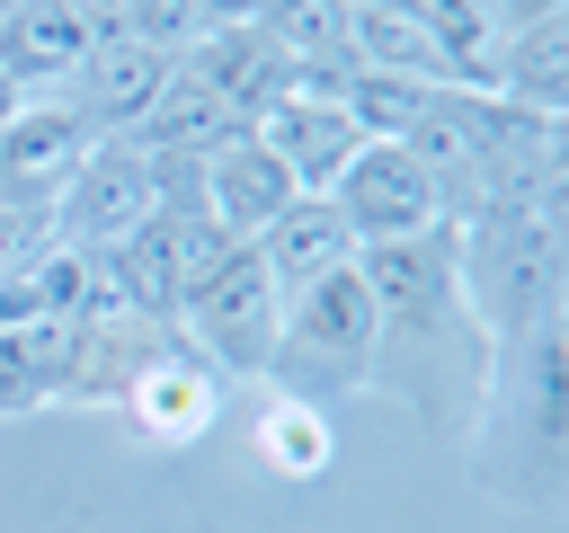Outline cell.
<instances>
[{
	"mask_svg": "<svg viewBox=\"0 0 569 533\" xmlns=\"http://www.w3.org/2000/svg\"><path fill=\"white\" fill-rule=\"evenodd\" d=\"M462 302L489 338H525L560 302V213H471L453 222Z\"/></svg>",
	"mask_w": 569,
	"mask_h": 533,
	"instance_id": "1",
	"label": "cell"
},
{
	"mask_svg": "<svg viewBox=\"0 0 569 533\" xmlns=\"http://www.w3.org/2000/svg\"><path fill=\"white\" fill-rule=\"evenodd\" d=\"M178 320H187V338H196L213 364H231V373H258V364H276L284 293H276L267 258H258L249 240H231V249H222V258H213V266L187 284Z\"/></svg>",
	"mask_w": 569,
	"mask_h": 533,
	"instance_id": "2",
	"label": "cell"
},
{
	"mask_svg": "<svg viewBox=\"0 0 569 533\" xmlns=\"http://www.w3.org/2000/svg\"><path fill=\"white\" fill-rule=\"evenodd\" d=\"M356 275H365V293H373V329H382V338H436V329L462 311L453 222H427V231H400V240L356 249Z\"/></svg>",
	"mask_w": 569,
	"mask_h": 533,
	"instance_id": "3",
	"label": "cell"
},
{
	"mask_svg": "<svg viewBox=\"0 0 569 533\" xmlns=\"http://www.w3.org/2000/svg\"><path fill=\"white\" fill-rule=\"evenodd\" d=\"M160 204H169V169H160L142 142H89L80 169L62 178V195H53V240H71V249H116V240L142 231Z\"/></svg>",
	"mask_w": 569,
	"mask_h": 533,
	"instance_id": "4",
	"label": "cell"
},
{
	"mask_svg": "<svg viewBox=\"0 0 569 533\" xmlns=\"http://www.w3.org/2000/svg\"><path fill=\"white\" fill-rule=\"evenodd\" d=\"M329 204H338V222H347V240H356V249L445 222V195H436V178H427V169H418L400 142H365V151L338 169Z\"/></svg>",
	"mask_w": 569,
	"mask_h": 533,
	"instance_id": "5",
	"label": "cell"
},
{
	"mask_svg": "<svg viewBox=\"0 0 569 533\" xmlns=\"http://www.w3.org/2000/svg\"><path fill=\"white\" fill-rule=\"evenodd\" d=\"M373 346H382V329H373V293H365L356 258L284 293V329H276V355H320L329 373H347V382H356V373L373 364Z\"/></svg>",
	"mask_w": 569,
	"mask_h": 533,
	"instance_id": "6",
	"label": "cell"
},
{
	"mask_svg": "<svg viewBox=\"0 0 569 533\" xmlns=\"http://www.w3.org/2000/svg\"><path fill=\"white\" fill-rule=\"evenodd\" d=\"M169 71H178V53H151V44H133V36H98L89 62L62 80V98H71V115H80L98 142H133L142 115H151V98L169 89Z\"/></svg>",
	"mask_w": 569,
	"mask_h": 533,
	"instance_id": "7",
	"label": "cell"
},
{
	"mask_svg": "<svg viewBox=\"0 0 569 533\" xmlns=\"http://www.w3.org/2000/svg\"><path fill=\"white\" fill-rule=\"evenodd\" d=\"M89 142H98V133L71 115V98H27V107L0 124V204L53 213V195H62V178L80 169Z\"/></svg>",
	"mask_w": 569,
	"mask_h": 533,
	"instance_id": "8",
	"label": "cell"
},
{
	"mask_svg": "<svg viewBox=\"0 0 569 533\" xmlns=\"http://www.w3.org/2000/svg\"><path fill=\"white\" fill-rule=\"evenodd\" d=\"M196 204L213 213L222 240H258L293 204V178L276 169V151L258 133H222L213 151H196Z\"/></svg>",
	"mask_w": 569,
	"mask_h": 533,
	"instance_id": "9",
	"label": "cell"
},
{
	"mask_svg": "<svg viewBox=\"0 0 569 533\" xmlns=\"http://www.w3.org/2000/svg\"><path fill=\"white\" fill-rule=\"evenodd\" d=\"M267 151H276V169L293 178V195H329L338 187V169L365 151V133H356V115H347V98H276L258 124H249Z\"/></svg>",
	"mask_w": 569,
	"mask_h": 533,
	"instance_id": "10",
	"label": "cell"
},
{
	"mask_svg": "<svg viewBox=\"0 0 569 533\" xmlns=\"http://www.w3.org/2000/svg\"><path fill=\"white\" fill-rule=\"evenodd\" d=\"M62 364H71V329L27 284H9L0 293V418L62 400Z\"/></svg>",
	"mask_w": 569,
	"mask_h": 533,
	"instance_id": "11",
	"label": "cell"
},
{
	"mask_svg": "<svg viewBox=\"0 0 569 533\" xmlns=\"http://www.w3.org/2000/svg\"><path fill=\"white\" fill-rule=\"evenodd\" d=\"M98 44V18L71 9V0H27L18 18H0V71L27 89V98H53Z\"/></svg>",
	"mask_w": 569,
	"mask_h": 533,
	"instance_id": "12",
	"label": "cell"
},
{
	"mask_svg": "<svg viewBox=\"0 0 569 533\" xmlns=\"http://www.w3.org/2000/svg\"><path fill=\"white\" fill-rule=\"evenodd\" d=\"M187 62L213 80V98H222V115L249 133L276 98H293V62L267 44V27H231V36H196L187 44Z\"/></svg>",
	"mask_w": 569,
	"mask_h": 533,
	"instance_id": "13",
	"label": "cell"
},
{
	"mask_svg": "<svg viewBox=\"0 0 569 533\" xmlns=\"http://www.w3.org/2000/svg\"><path fill=\"white\" fill-rule=\"evenodd\" d=\"M249 249L267 258L276 293H293V284H311V275H329V266H347V258H356V240H347V222H338V204H329V195H293V204L249 240Z\"/></svg>",
	"mask_w": 569,
	"mask_h": 533,
	"instance_id": "14",
	"label": "cell"
},
{
	"mask_svg": "<svg viewBox=\"0 0 569 533\" xmlns=\"http://www.w3.org/2000/svg\"><path fill=\"white\" fill-rule=\"evenodd\" d=\"M560 89H569V9L560 18H533V27H507L498 71H489V98H516L533 115H560Z\"/></svg>",
	"mask_w": 569,
	"mask_h": 533,
	"instance_id": "15",
	"label": "cell"
},
{
	"mask_svg": "<svg viewBox=\"0 0 569 533\" xmlns=\"http://www.w3.org/2000/svg\"><path fill=\"white\" fill-rule=\"evenodd\" d=\"M418 27H427V44H436V71H445V89H489V71H498V44H507V27H498V9L489 0H418Z\"/></svg>",
	"mask_w": 569,
	"mask_h": 533,
	"instance_id": "16",
	"label": "cell"
},
{
	"mask_svg": "<svg viewBox=\"0 0 569 533\" xmlns=\"http://www.w3.org/2000/svg\"><path fill=\"white\" fill-rule=\"evenodd\" d=\"M347 53H356V71H409V80H436L445 89L418 9H347Z\"/></svg>",
	"mask_w": 569,
	"mask_h": 533,
	"instance_id": "17",
	"label": "cell"
},
{
	"mask_svg": "<svg viewBox=\"0 0 569 533\" xmlns=\"http://www.w3.org/2000/svg\"><path fill=\"white\" fill-rule=\"evenodd\" d=\"M427 98H436V80H409V71H356L347 80V115L365 142H400L427 115Z\"/></svg>",
	"mask_w": 569,
	"mask_h": 533,
	"instance_id": "18",
	"label": "cell"
},
{
	"mask_svg": "<svg viewBox=\"0 0 569 533\" xmlns=\"http://www.w3.org/2000/svg\"><path fill=\"white\" fill-rule=\"evenodd\" d=\"M133 400H142V409H160V426H169V435H178V426H196V418H213V391H204L187 364H160Z\"/></svg>",
	"mask_w": 569,
	"mask_h": 533,
	"instance_id": "19",
	"label": "cell"
},
{
	"mask_svg": "<svg viewBox=\"0 0 569 533\" xmlns=\"http://www.w3.org/2000/svg\"><path fill=\"white\" fill-rule=\"evenodd\" d=\"M44 240H53V213H36V204H0V293L27 284V266L44 258Z\"/></svg>",
	"mask_w": 569,
	"mask_h": 533,
	"instance_id": "20",
	"label": "cell"
},
{
	"mask_svg": "<svg viewBox=\"0 0 569 533\" xmlns=\"http://www.w3.org/2000/svg\"><path fill=\"white\" fill-rule=\"evenodd\" d=\"M196 9V36H231V27H258L267 0H187Z\"/></svg>",
	"mask_w": 569,
	"mask_h": 533,
	"instance_id": "21",
	"label": "cell"
},
{
	"mask_svg": "<svg viewBox=\"0 0 569 533\" xmlns=\"http://www.w3.org/2000/svg\"><path fill=\"white\" fill-rule=\"evenodd\" d=\"M284 462H293V471L320 462V426H311V418H284Z\"/></svg>",
	"mask_w": 569,
	"mask_h": 533,
	"instance_id": "22",
	"label": "cell"
},
{
	"mask_svg": "<svg viewBox=\"0 0 569 533\" xmlns=\"http://www.w3.org/2000/svg\"><path fill=\"white\" fill-rule=\"evenodd\" d=\"M498 9V27H533V18H560L569 0H489Z\"/></svg>",
	"mask_w": 569,
	"mask_h": 533,
	"instance_id": "23",
	"label": "cell"
},
{
	"mask_svg": "<svg viewBox=\"0 0 569 533\" xmlns=\"http://www.w3.org/2000/svg\"><path fill=\"white\" fill-rule=\"evenodd\" d=\"M18 107H27V89H18V80H9V71H0V124H9V115H18Z\"/></svg>",
	"mask_w": 569,
	"mask_h": 533,
	"instance_id": "24",
	"label": "cell"
},
{
	"mask_svg": "<svg viewBox=\"0 0 569 533\" xmlns=\"http://www.w3.org/2000/svg\"><path fill=\"white\" fill-rule=\"evenodd\" d=\"M347 9H418V0H347Z\"/></svg>",
	"mask_w": 569,
	"mask_h": 533,
	"instance_id": "25",
	"label": "cell"
},
{
	"mask_svg": "<svg viewBox=\"0 0 569 533\" xmlns=\"http://www.w3.org/2000/svg\"><path fill=\"white\" fill-rule=\"evenodd\" d=\"M71 9H89V18H107V0H71Z\"/></svg>",
	"mask_w": 569,
	"mask_h": 533,
	"instance_id": "26",
	"label": "cell"
}]
</instances>
